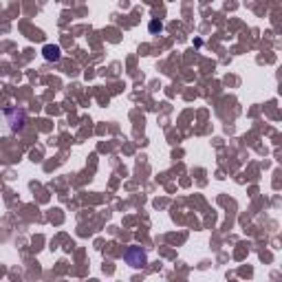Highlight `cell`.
<instances>
[{
	"label": "cell",
	"mask_w": 282,
	"mask_h": 282,
	"mask_svg": "<svg viewBox=\"0 0 282 282\" xmlns=\"http://www.w3.org/2000/svg\"><path fill=\"white\" fill-rule=\"evenodd\" d=\"M161 29H164V24L161 22H156V20L150 22V31H152V33H156V31H161Z\"/></svg>",
	"instance_id": "obj_4"
},
{
	"label": "cell",
	"mask_w": 282,
	"mask_h": 282,
	"mask_svg": "<svg viewBox=\"0 0 282 282\" xmlns=\"http://www.w3.org/2000/svg\"><path fill=\"white\" fill-rule=\"evenodd\" d=\"M5 124H7V130L9 133H20L27 124V112L22 108H9L5 112Z\"/></svg>",
	"instance_id": "obj_1"
},
{
	"label": "cell",
	"mask_w": 282,
	"mask_h": 282,
	"mask_svg": "<svg viewBox=\"0 0 282 282\" xmlns=\"http://www.w3.org/2000/svg\"><path fill=\"white\" fill-rule=\"evenodd\" d=\"M42 55H45V60H49V62H58L62 58V51H60L58 45H47L42 49Z\"/></svg>",
	"instance_id": "obj_3"
},
{
	"label": "cell",
	"mask_w": 282,
	"mask_h": 282,
	"mask_svg": "<svg viewBox=\"0 0 282 282\" xmlns=\"http://www.w3.org/2000/svg\"><path fill=\"white\" fill-rule=\"evenodd\" d=\"M124 260H126L133 269H141V267H146L148 256H146V252H143L141 247H128L126 254H124Z\"/></svg>",
	"instance_id": "obj_2"
}]
</instances>
